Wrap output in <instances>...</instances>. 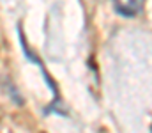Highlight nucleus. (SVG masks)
Segmentation results:
<instances>
[{"label": "nucleus", "mask_w": 152, "mask_h": 133, "mask_svg": "<svg viewBox=\"0 0 152 133\" xmlns=\"http://www.w3.org/2000/svg\"><path fill=\"white\" fill-rule=\"evenodd\" d=\"M18 37H20V43H21V50H23V53H25V57L30 60V62H34V64H37L39 68H41V73H42V78H44V82L48 84V87L53 90V101H51V105L44 110L46 114H50V112H58L57 110V107L60 105V98H58V89H57V84L51 80V76L46 73V69H44V66L41 64V59H39L37 55L28 48V44L25 41V36H23V32H21V29H18Z\"/></svg>", "instance_id": "nucleus-1"}, {"label": "nucleus", "mask_w": 152, "mask_h": 133, "mask_svg": "<svg viewBox=\"0 0 152 133\" xmlns=\"http://www.w3.org/2000/svg\"><path fill=\"white\" fill-rule=\"evenodd\" d=\"M145 0H113V11L122 18H134L142 12Z\"/></svg>", "instance_id": "nucleus-2"}]
</instances>
